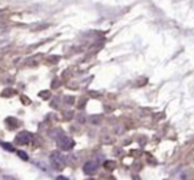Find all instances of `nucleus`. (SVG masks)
I'll return each mask as SVG.
<instances>
[{"label":"nucleus","mask_w":194,"mask_h":180,"mask_svg":"<svg viewBox=\"0 0 194 180\" xmlns=\"http://www.w3.org/2000/svg\"><path fill=\"white\" fill-rule=\"evenodd\" d=\"M51 164L54 169H61V168L65 167L67 159L64 158L60 152H53L51 155Z\"/></svg>","instance_id":"f257e3e1"},{"label":"nucleus","mask_w":194,"mask_h":180,"mask_svg":"<svg viewBox=\"0 0 194 180\" xmlns=\"http://www.w3.org/2000/svg\"><path fill=\"white\" fill-rule=\"evenodd\" d=\"M57 146H59V148L64 149V151H69L71 148H73L74 142H73V140H72L71 138H68V136H64V135H61V136L57 139Z\"/></svg>","instance_id":"f03ea898"},{"label":"nucleus","mask_w":194,"mask_h":180,"mask_svg":"<svg viewBox=\"0 0 194 180\" xmlns=\"http://www.w3.org/2000/svg\"><path fill=\"white\" fill-rule=\"evenodd\" d=\"M31 133H28V132H20L16 136V143L17 144H28L29 142H31Z\"/></svg>","instance_id":"7ed1b4c3"},{"label":"nucleus","mask_w":194,"mask_h":180,"mask_svg":"<svg viewBox=\"0 0 194 180\" xmlns=\"http://www.w3.org/2000/svg\"><path fill=\"white\" fill-rule=\"evenodd\" d=\"M97 167H98V164L96 163V162H87L85 164H84V172L85 173H93V172H96V169H97Z\"/></svg>","instance_id":"20e7f679"},{"label":"nucleus","mask_w":194,"mask_h":180,"mask_svg":"<svg viewBox=\"0 0 194 180\" xmlns=\"http://www.w3.org/2000/svg\"><path fill=\"white\" fill-rule=\"evenodd\" d=\"M17 155H19V158H21L23 160H28V155L26 152H23V151H17Z\"/></svg>","instance_id":"39448f33"},{"label":"nucleus","mask_w":194,"mask_h":180,"mask_svg":"<svg viewBox=\"0 0 194 180\" xmlns=\"http://www.w3.org/2000/svg\"><path fill=\"white\" fill-rule=\"evenodd\" d=\"M3 147H4V148H6V149H8V151H9V152H13V151H15V148H13V146H11V144H7V143H4V144H3Z\"/></svg>","instance_id":"423d86ee"},{"label":"nucleus","mask_w":194,"mask_h":180,"mask_svg":"<svg viewBox=\"0 0 194 180\" xmlns=\"http://www.w3.org/2000/svg\"><path fill=\"white\" fill-rule=\"evenodd\" d=\"M56 180H69L68 178H65V176H57L56 178Z\"/></svg>","instance_id":"0eeeda50"},{"label":"nucleus","mask_w":194,"mask_h":180,"mask_svg":"<svg viewBox=\"0 0 194 180\" xmlns=\"http://www.w3.org/2000/svg\"><path fill=\"white\" fill-rule=\"evenodd\" d=\"M3 180H13V179H12V178H8V176H4Z\"/></svg>","instance_id":"6e6552de"},{"label":"nucleus","mask_w":194,"mask_h":180,"mask_svg":"<svg viewBox=\"0 0 194 180\" xmlns=\"http://www.w3.org/2000/svg\"><path fill=\"white\" fill-rule=\"evenodd\" d=\"M88 180H94V179H88Z\"/></svg>","instance_id":"1a4fd4ad"}]
</instances>
